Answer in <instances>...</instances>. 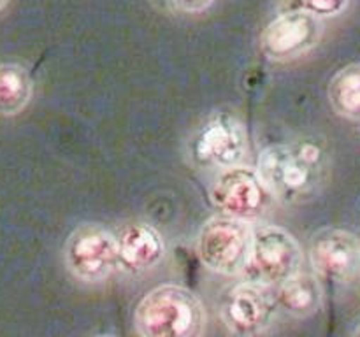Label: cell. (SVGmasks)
I'll use <instances>...</instances> for the list:
<instances>
[{"label":"cell","instance_id":"11","mask_svg":"<svg viewBox=\"0 0 360 337\" xmlns=\"http://www.w3.org/2000/svg\"><path fill=\"white\" fill-rule=\"evenodd\" d=\"M164 256V239L150 223H129L116 235V269L123 272H146L157 267Z\"/></svg>","mask_w":360,"mask_h":337},{"label":"cell","instance_id":"19","mask_svg":"<svg viewBox=\"0 0 360 337\" xmlns=\"http://www.w3.org/2000/svg\"><path fill=\"white\" fill-rule=\"evenodd\" d=\"M94 337H115V336H108V333H101V336H94Z\"/></svg>","mask_w":360,"mask_h":337},{"label":"cell","instance_id":"8","mask_svg":"<svg viewBox=\"0 0 360 337\" xmlns=\"http://www.w3.org/2000/svg\"><path fill=\"white\" fill-rule=\"evenodd\" d=\"M322 34V20L304 11L288 9L264 28L262 51L274 62H290L311 51Z\"/></svg>","mask_w":360,"mask_h":337},{"label":"cell","instance_id":"9","mask_svg":"<svg viewBox=\"0 0 360 337\" xmlns=\"http://www.w3.org/2000/svg\"><path fill=\"white\" fill-rule=\"evenodd\" d=\"M309 260L319 277L347 283L360 272V242L343 228H322L309 242Z\"/></svg>","mask_w":360,"mask_h":337},{"label":"cell","instance_id":"5","mask_svg":"<svg viewBox=\"0 0 360 337\" xmlns=\"http://www.w3.org/2000/svg\"><path fill=\"white\" fill-rule=\"evenodd\" d=\"M252 228L246 221L218 214L202 225L197 237V255L204 267L234 276L245 267Z\"/></svg>","mask_w":360,"mask_h":337},{"label":"cell","instance_id":"1","mask_svg":"<svg viewBox=\"0 0 360 337\" xmlns=\"http://www.w3.org/2000/svg\"><path fill=\"white\" fill-rule=\"evenodd\" d=\"M329 167V153L322 143L299 139L266 147L259 157L257 172L274 199L302 204L322 192Z\"/></svg>","mask_w":360,"mask_h":337},{"label":"cell","instance_id":"14","mask_svg":"<svg viewBox=\"0 0 360 337\" xmlns=\"http://www.w3.org/2000/svg\"><path fill=\"white\" fill-rule=\"evenodd\" d=\"M32 98V79L18 63H0V114L14 116Z\"/></svg>","mask_w":360,"mask_h":337},{"label":"cell","instance_id":"15","mask_svg":"<svg viewBox=\"0 0 360 337\" xmlns=\"http://www.w3.org/2000/svg\"><path fill=\"white\" fill-rule=\"evenodd\" d=\"M352 0H287L288 9H299L323 20L343 14Z\"/></svg>","mask_w":360,"mask_h":337},{"label":"cell","instance_id":"3","mask_svg":"<svg viewBox=\"0 0 360 337\" xmlns=\"http://www.w3.org/2000/svg\"><path fill=\"white\" fill-rule=\"evenodd\" d=\"M302 249L294 235L276 225L252 228L248 256L241 274L246 283L278 286L301 270Z\"/></svg>","mask_w":360,"mask_h":337},{"label":"cell","instance_id":"18","mask_svg":"<svg viewBox=\"0 0 360 337\" xmlns=\"http://www.w3.org/2000/svg\"><path fill=\"white\" fill-rule=\"evenodd\" d=\"M9 2V0H0V9H4V7H6V4Z\"/></svg>","mask_w":360,"mask_h":337},{"label":"cell","instance_id":"16","mask_svg":"<svg viewBox=\"0 0 360 337\" xmlns=\"http://www.w3.org/2000/svg\"><path fill=\"white\" fill-rule=\"evenodd\" d=\"M169 2L174 6V9L181 11V13H202L207 7H211L214 4V0H169Z\"/></svg>","mask_w":360,"mask_h":337},{"label":"cell","instance_id":"17","mask_svg":"<svg viewBox=\"0 0 360 337\" xmlns=\"http://www.w3.org/2000/svg\"><path fill=\"white\" fill-rule=\"evenodd\" d=\"M354 337H360V323H359V326H357V329H355V332H354Z\"/></svg>","mask_w":360,"mask_h":337},{"label":"cell","instance_id":"10","mask_svg":"<svg viewBox=\"0 0 360 337\" xmlns=\"http://www.w3.org/2000/svg\"><path fill=\"white\" fill-rule=\"evenodd\" d=\"M274 304L262 286L239 283L224 295L220 318L236 337H253L271 323Z\"/></svg>","mask_w":360,"mask_h":337},{"label":"cell","instance_id":"7","mask_svg":"<svg viewBox=\"0 0 360 337\" xmlns=\"http://www.w3.org/2000/svg\"><path fill=\"white\" fill-rule=\"evenodd\" d=\"M246 154V132L227 112H214L197 128L190 140V157L197 167L229 168Z\"/></svg>","mask_w":360,"mask_h":337},{"label":"cell","instance_id":"13","mask_svg":"<svg viewBox=\"0 0 360 337\" xmlns=\"http://www.w3.org/2000/svg\"><path fill=\"white\" fill-rule=\"evenodd\" d=\"M327 95L334 112L360 121V63H350L338 70L330 79Z\"/></svg>","mask_w":360,"mask_h":337},{"label":"cell","instance_id":"12","mask_svg":"<svg viewBox=\"0 0 360 337\" xmlns=\"http://www.w3.org/2000/svg\"><path fill=\"white\" fill-rule=\"evenodd\" d=\"M322 286L319 277L313 274L299 270L297 274L278 284L276 305L294 318H308L315 315L322 305Z\"/></svg>","mask_w":360,"mask_h":337},{"label":"cell","instance_id":"6","mask_svg":"<svg viewBox=\"0 0 360 337\" xmlns=\"http://www.w3.org/2000/svg\"><path fill=\"white\" fill-rule=\"evenodd\" d=\"M63 262L74 277L98 283L116 270V235L104 225L83 223L63 246Z\"/></svg>","mask_w":360,"mask_h":337},{"label":"cell","instance_id":"2","mask_svg":"<svg viewBox=\"0 0 360 337\" xmlns=\"http://www.w3.org/2000/svg\"><path fill=\"white\" fill-rule=\"evenodd\" d=\"M134 323L141 337H202L206 309L188 288L160 284L141 298Z\"/></svg>","mask_w":360,"mask_h":337},{"label":"cell","instance_id":"4","mask_svg":"<svg viewBox=\"0 0 360 337\" xmlns=\"http://www.w3.org/2000/svg\"><path fill=\"white\" fill-rule=\"evenodd\" d=\"M210 199L221 214L248 223L260 220L271 209L274 197L255 168L239 164L217 176Z\"/></svg>","mask_w":360,"mask_h":337}]
</instances>
